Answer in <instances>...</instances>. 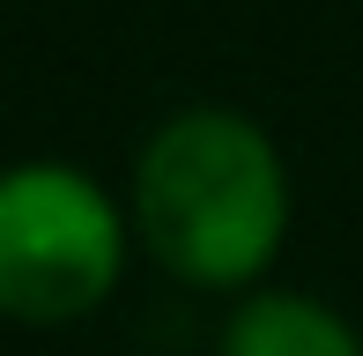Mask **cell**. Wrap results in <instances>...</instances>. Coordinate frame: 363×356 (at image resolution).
<instances>
[{
  "label": "cell",
  "instance_id": "cell-2",
  "mask_svg": "<svg viewBox=\"0 0 363 356\" xmlns=\"http://www.w3.org/2000/svg\"><path fill=\"white\" fill-rule=\"evenodd\" d=\"M126 230L111 193L74 164H15L0 186V304L30 327L82 319L111 297Z\"/></svg>",
  "mask_w": 363,
  "mask_h": 356
},
{
  "label": "cell",
  "instance_id": "cell-3",
  "mask_svg": "<svg viewBox=\"0 0 363 356\" xmlns=\"http://www.w3.org/2000/svg\"><path fill=\"white\" fill-rule=\"evenodd\" d=\"M216 356H363V334L319 297L259 289V297H245L230 312Z\"/></svg>",
  "mask_w": 363,
  "mask_h": 356
},
{
  "label": "cell",
  "instance_id": "cell-1",
  "mask_svg": "<svg viewBox=\"0 0 363 356\" xmlns=\"http://www.w3.org/2000/svg\"><path fill=\"white\" fill-rule=\"evenodd\" d=\"M134 223L163 267L193 289H238L274 267L289 238V171L267 126L193 104L148 134L134 164Z\"/></svg>",
  "mask_w": 363,
  "mask_h": 356
}]
</instances>
